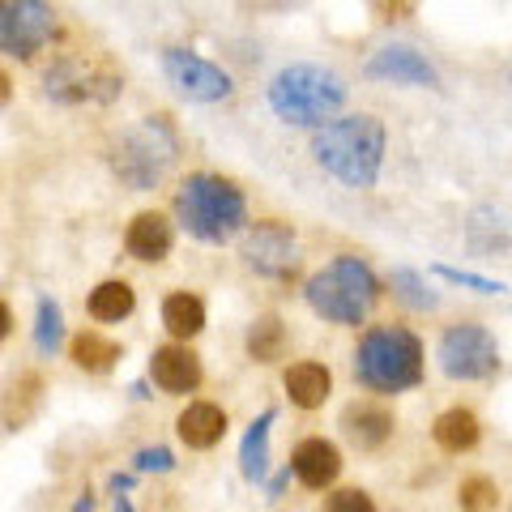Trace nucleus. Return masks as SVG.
I'll use <instances>...</instances> for the list:
<instances>
[{
  "instance_id": "15",
  "label": "nucleus",
  "mask_w": 512,
  "mask_h": 512,
  "mask_svg": "<svg viewBox=\"0 0 512 512\" xmlns=\"http://www.w3.org/2000/svg\"><path fill=\"white\" fill-rule=\"evenodd\" d=\"M291 474L308 491H329L333 483H338V474H342V448L333 440H325V436L299 440L295 453H291Z\"/></svg>"
},
{
  "instance_id": "22",
  "label": "nucleus",
  "mask_w": 512,
  "mask_h": 512,
  "mask_svg": "<svg viewBox=\"0 0 512 512\" xmlns=\"http://www.w3.org/2000/svg\"><path fill=\"white\" fill-rule=\"evenodd\" d=\"M244 346H248V359L252 363H282L286 350H291V329L282 325V316L265 312V316H256L252 325H248Z\"/></svg>"
},
{
  "instance_id": "25",
  "label": "nucleus",
  "mask_w": 512,
  "mask_h": 512,
  "mask_svg": "<svg viewBox=\"0 0 512 512\" xmlns=\"http://www.w3.org/2000/svg\"><path fill=\"white\" fill-rule=\"evenodd\" d=\"M86 312L99 320V325H120V320H128L137 312V291L124 278H107V282H99L90 291Z\"/></svg>"
},
{
  "instance_id": "9",
  "label": "nucleus",
  "mask_w": 512,
  "mask_h": 512,
  "mask_svg": "<svg viewBox=\"0 0 512 512\" xmlns=\"http://www.w3.org/2000/svg\"><path fill=\"white\" fill-rule=\"evenodd\" d=\"M56 39V9L47 0H0V52L35 60Z\"/></svg>"
},
{
  "instance_id": "36",
  "label": "nucleus",
  "mask_w": 512,
  "mask_h": 512,
  "mask_svg": "<svg viewBox=\"0 0 512 512\" xmlns=\"http://www.w3.org/2000/svg\"><path fill=\"white\" fill-rule=\"evenodd\" d=\"M111 487H116V491H128V487H133V474H116V478H111Z\"/></svg>"
},
{
  "instance_id": "20",
  "label": "nucleus",
  "mask_w": 512,
  "mask_h": 512,
  "mask_svg": "<svg viewBox=\"0 0 512 512\" xmlns=\"http://www.w3.org/2000/svg\"><path fill=\"white\" fill-rule=\"evenodd\" d=\"M431 440H436L444 453H470V448H478V440H483V423H478V414L470 406H448L436 423H431Z\"/></svg>"
},
{
  "instance_id": "34",
  "label": "nucleus",
  "mask_w": 512,
  "mask_h": 512,
  "mask_svg": "<svg viewBox=\"0 0 512 512\" xmlns=\"http://www.w3.org/2000/svg\"><path fill=\"white\" fill-rule=\"evenodd\" d=\"M9 99H13V77L0 69V107H9Z\"/></svg>"
},
{
  "instance_id": "18",
  "label": "nucleus",
  "mask_w": 512,
  "mask_h": 512,
  "mask_svg": "<svg viewBox=\"0 0 512 512\" xmlns=\"http://www.w3.org/2000/svg\"><path fill=\"white\" fill-rule=\"evenodd\" d=\"M227 427H231V419L218 402H188L180 410V419H175V436H180L192 453H205V448L222 444Z\"/></svg>"
},
{
  "instance_id": "31",
  "label": "nucleus",
  "mask_w": 512,
  "mask_h": 512,
  "mask_svg": "<svg viewBox=\"0 0 512 512\" xmlns=\"http://www.w3.org/2000/svg\"><path fill=\"white\" fill-rule=\"evenodd\" d=\"M133 470L137 474H171L175 470V453L163 444H154V448H141V453L133 457Z\"/></svg>"
},
{
  "instance_id": "6",
  "label": "nucleus",
  "mask_w": 512,
  "mask_h": 512,
  "mask_svg": "<svg viewBox=\"0 0 512 512\" xmlns=\"http://www.w3.org/2000/svg\"><path fill=\"white\" fill-rule=\"evenodd\" d=\"M175 154H180V137H175L171 120L146 116L141 128L120 137L116 154H111V167H116V175L133 192H150V188H158V180H163V171L175 163Z\"/></svg>"
},
{
  "instance_id": "28",
  "label": "nucleus",
  "mask_w": 512,
  "mask_h": 512,
  "mask_svg": "<svg viewBox=\"0 0 512 512\" xmlns=\"http://www.w3.org/2000/svg\"><path fill=\"white\" fill-rule=\"evenodd\" d=\"M457 504H461V512H495V508H500V483H495V478H487V474L461 478Z\"/></svg>"
},
{
  "instance_id": "26",
  "label": "nucleus",
  "mask_w": 512,
  "mask_h": 512,
  "mask_svg": "<svg viewBox=\"0 0 512 512\" xmlns=\"http://www.w3.org/2000/svg\"><path fill=\"white\" fill-rule=\"evenodd\" d=\"M389 291L402 299L406 308H414V312H431L440 303V295L423 282V274H414V269H406V265H397L389 274Z\"/></svg>"
},
{
  "instance_id": "35",
  "label": "nucleus",
  "mask_w": 512,
  "mask_h": 512,
  "mask_svg": "<svg viewBox=\"0 0 512 512\" xmlns=\"http://www.w3.org/2000/svg\"><path fill=\"white\" fill-rule=\"evenodd\" d=\"M248 5H261V9H282V5H295V0H248Z\"/></svg>"
},
{
  "instance_id": "17",
  "label": "nucleus",
  "mask_w": 512,
  "mask_h": 512,
  "mask_svg": "<svg viewBox=\"0 0 512 512\" xmlns=\"http://www.w3.org/2000/svg\"><path fill=\"white\" fill-rule=\"evenodd\" d=\"M43 397H47V380L43 372H35V367H26V372H18L9 380L5 397H0V427L5 431H22L35 423V414L43 410Z\"/></svg>"
},
{
  "instance_id": "30",
  "label": "nucleus",
  "mask_w": 512,
  "mask_h": 512,
  "mask_svg": "<svg viewBox=\"0 0 512 512\" xmlns=\"http://www.w3.org/2000/svg\"><path fill=\"white\" fill-rule=\"evenodd\" d=\"M325 512H376V500L363 487H338V491H329Z\"/></svg>"
},
{
  "instance_id": "38",
  "label": "nucleus",
  "mask_w": 512,
  "mask_h": 512,
  "mask_svg": "<svg viewBox=\"0 0 512 512\" xmlns=\"http://www.w3.org/2000/svg\"><path fill=\"white\" fill-rule=\"evenodd\" d=\"M116 512H133V504H128V495H116Z\"/></svg>"
},
{
  "instance_id": "10",
  "label": "nucleus",
  "mask_w": 512,
  "mask_h": 512,
  "mask_svg": "<svg viewBox=\"0 0 512 512\" xmlns=\"http://www.w3.org/2000/svg\"><path fill=\"white\" fill-rule=\"evenodd\" d=\"M163 73H167V82L192 103H227L235 94L231 73L214 60L188 52V47H163Z\"/></svg>"
},
{
  "instance_id": "14",
  "label": "nucleus",
  "mask_w": 512,
  "mask_h": 512,
  "mask_svg": "<svg viewBox=\"0 0 512 512\" xmlns=\"http://www.w3.org/2000/svg\"><path fill=\"white\" fill-rule=\"evenodd\" d=\"M175 248V227L167 214L158 210H141L133 214V222L124 227V252L141 265H163Z\"/></svg>"
},
{
  "instance_id": "37",
  "label": "nucleus",
  "mask_w": 512,
  "mask_h": 512,
  "mask_svg": "<svg viewBox=\"0 0 512 512\" xmlns=\"http://www.w3.org/2000/svg\"><path fill=\"white\" fill-rule=\"evenodd\" d=\"M73 512H94V500H90V495H82V500L73 504Z\"/></svg>"
},
{
  "instance_id": "16",
  "label": "nucleus",
  "mask_w": 512,
  "mask_h": 512,
  "mask_svg": "<svg viewBox=\"0 0 512 512\" xmlns=\"http://www.w3.org/2000/svg\"><path fill=\"white\" fill-rule=\"evenodd\" d=\"M338 427H342V436H346L350 448H359V453H376V448H384L393 440L397 423H393V414L384 410L380 402H350L342 410Z\"/></svg>"
},
{
  "instance_id": "32",
  "label": "nucleus",
  "mask_w": 512,
  "mask_h": 512,
  "mask_svg": "<svg viewBox=\"0 0 512 512\" xmlns=\"http://www.w3.org/2000/svg\"><path fill=\"white\" fill-rule=\"evenodd\" d=\"M9 333H13V308H9L5 299H0V342H5Z\"/></svg>"
},
{
  "instance_id": "12",
  "label": "nucleus",
  "mask_w": 512,
  "mask_h": 512,
  "mask_svg": "<svg viewBox=\"0 0 512 512\" xmlns=\"http://www.w3.org/2000/svg\"><path fill=\"white\" fill-rule=\"evenodd\" d=\"M201 359L197 350H192L188 342H167V346H154L150 355V380L158 393L167 397H188L201 389Z\"/></svg>"
},
{
  "instance_id": "1",
  "label": "nucleus",
  "mask_w": 512,
  "mask_h": 512,
  "mask_svg": "<svg viewBox=\"0 0 512 512\" xmlns=\"http://www.w3.org/2000/svg\"><path fill=\"white\" fill-rule=\"evenodd\" d=\"M359 389L376 393V397H397L419 389L427 376V355H423V338L410 325H367L359 333L355 359H350Z\"/></svg>"
},
{
  "instance_id": "13",
  "label": "nucleus",
  "mask_w": 512,
  "mask_h": 512,
  "mask_svg": "<svg viewBox=\"0 0 512 512\" xmlns=\"http://www.w3.org/2000/svg\"><path fill=\"white\" fill-rule=\"evenodd\" d=\"M367 77H376V82H393V86H440V73L436 64H431L423 52H414L406 43H389L380 47V52L367 60Z\"/></svg>"
},
{
  "instance_id": "2",
  "label": "nucleus",
  "mask_w": 512,
  "mask_h": 512,
  "mask_svg": "<svg viewBox=\"0 0 512 512\" xmlns=\"http://www.w3.org/2000/svg\"><path fill=\"white\" fill-rule=\"evenodd\" d=\"M384 146H389V133L372 111L333 116L312 133V158L346 188H372L380 180Z\"/></svg>"
},
{
  "instance_id": "3",
  "label": "nucleus",
  "mask_w": 512,
  "mask_h": 512,
  "mask_svg": "<svg viewBox=\"0 0 512 512\" xmlns=\"http://www.w3.org/2000/svg\"><path fill=\"white\" fill-rule=\"evenodd\" d=\"M175 222L201 244H227L248 231V197L227 175L192 171L175 188Z\"/></svg>"
},
{
  "instance_id": "27",
  "label": "nucleus",
  "mask_w": 512,
  "mask_h": 512,
  "mask_svg": "<svg viewBox=\"0 0 512 512\" xmlns=\"http://www.w3.org/2000/svg\"><path fill=\"white\" fill-rule=\"evenodd\" d=\"M35 346L43 350V355H56V350L64 346V312L56 299H39L35 308Z\"/></svg>"
},
{
  "instance_id": "21",
  "label": "nucleus",
  "mask_w": 512,
  "mask_h": 512,
  "mask_svg": "<svg viewBox=\"0 0 512 512\" xmlns=\"http://www.w3.org/2000/svg\"><path fill=\"white\" fill-rule=\"evenodd\" d=\"M69 359H73L77 372L103 376L124 359V346L116 338H107V333H99V329H82V333H73V342H69Z\"/></svg>"
},
{
  "instance_id": "4",
  "label": "nucleus",
  "mask_w": 512,
  "mask_h": 512,
  "mask_svg": "<svg viewBox=\"0 0 512 512\" xmlns=\"http://www.w3.org/2000/svg\"><path fill=\"white\" fill-rule=\"evenodd\" d=\"M380 278L376 269L363 261V256H333L329 265H320L316 274L303 282V299H308V308L329 320V325H342V329H359L372 308L380 303Z\"/></svg>"
},
{
  "instance_id": "23",
  "label": "nucleus",
  "mask_w": 512,
  "mask_h": 512,
  "mask_svg": "<svg viewBox=\"0 0 512 512\" xmlns=\"http://www.w3.org/2000/svg\"><path fill=\"white\" fill-rule=\"evenodd\" d=\"M158 316H163V329L171 333V342H192L205 329V299L192 291H171Z\"/></svg>"
},
{
  "instance_id": "33",
  "label": "nucleus",
  "mask_w": 512,
  "mask_h": 512,
  "mask_svg": "<svg viewBox=\"0 0 512 512\" xmlns=\"http://www.w3.org/2000/svg\"><path fill=\"white\" fill-rule=\"evenodd\" d=\"M286 478H291V466H286V470H278L274 478H269V500H278V495H282V487H286Z\"/></svg>"
},
{
  "instance_id": "8",
  "label": "nucleus",
  "mask_w": 512,
  "mask_h": 512,
  "mask_svg": "<svg viewBox=\"0 0 512 512\" xmlns=\"http://www.w3.org/2000/svg\"><path fill=\"white\" fill-rule=\"evenodd\" d=\"M436 363L448 380H491L500 372V342H495V333L487 325H478V320H457V325H448L436 342Z\"/></svg>"
},
{
  "instance_id": "11",
  "label": "nucleus",
  "mask_w": 512,
  "mask_h": 512,
  "mask_svg": "<svg viewBox=\"0 0 512 512\" xmlns=\"http://www.w3.org/2000/svg\"><path fill=\"white\" fill-rule=\"evenodd\" d=\"M244 265L256 278H291L295 274V227L282 218H256L244 231Z\"/></svg>"
},
{
  "instance_id": "19",
  "label": "nucleus",
  "mask_w": 512,
  "mask_h": 512,
  "mask_svg": "<svg viewBox=\"0 0 512 512\" xmlns=\"http://www.w3.org/2000/svg\"><path fill=\"white\" fill-rule=\"evenodd\" d=\"M282 389H286V397H291V406L320 410L329 402V393H333V372L325 363H316V359H299V363H291L282 372Z\"/></svg>"
},
{
  "instance_id": "29",
  "label": "nucleus",
  "mask_w": 512,
  "mask_h": 512,
  "mask_svg": "<svg viewBox=\"0 0 512 512\" xmlns=\"http://www.w3.org/2000/svg\"><path fill=\"white\" fill-rule=\"evenodd\" d=\"M431 274L444 278V282H453V286H466V291H478V295H504L508 291V282L470 274V269H457V265H431Z\"/></svg>"
},
{
  "instance_id": "7",
  "label": "nucleus",
  "mask_w": 512,
  "mask_h": 512,
  "mask_svg": "<svg viewBox=\"0 0 512 512\" xmlns=\"http://www.w3.org/2000/svg\"><path fill=\"white\" fill-rule=\"evenodd\" d=\"M43 90L52 103H111L124 90V73L103 52H64L43 73Z\"/></svg>"
},
{
  "instance_id": "24",
  "label": "nucleus",
  "mask_w": 512,
  "mask_h": 512,
  "mask_svg": "<svg viewBox=\"0 0 512 512\" xmlns=\"http://www.w3.org/2000/svg\"><path fill=\"white\" fill-rule=\"evenodd\" d=\"M278 410H261V419H252V427L239 440V474L248 483H265L269 478V427H274Z\"/></svg>"
},
{
  "instance_id": "5",
  "label": "nucleus",
  "mask_w": 512,
  "mask_h": 512,
  "mask_svg": "<svg viewBox=\"0 0 512 512\" xmlns=\"http://www.w3.org/2000/svg\"><path fill=\"white\" fill-rule=\"evenodd\" d=\"M346 82L325 64H286L269 77L265 99L274 107V116L299 128H320L329 124L346 103Z\"/></svg>"
}]
</instances>
